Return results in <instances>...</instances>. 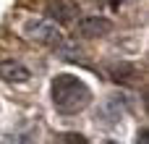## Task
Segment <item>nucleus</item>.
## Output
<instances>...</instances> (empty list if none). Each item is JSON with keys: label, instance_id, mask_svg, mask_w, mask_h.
<instances>
[{"label": "nucleus", "instance_id": "obj_1", "mask_svg": "<svg viewBox=\"0 0 149 144\" xmlns=\"http://www.w3.org/2000/svg\"><path fill=\"white\" fill-rule=\"evenodd\" d=\"M50 94L60 115H79L92 105V89L73 73H58L52 79Z\"/></svg>", "mask_w": 149, "mask_h": 144}, {"label": "nucleus", "instance_id": "obj_2", "mask_svg": "<svg viewBox=\"0 0 149 144\" xmlns=\"http://www.w3.org/2000/svg\"><path fill=\"white\" fill-rule=\"evenodd\" d=\"M24 34H26L31 42L42 45V47H60V45L65 42L63 34H60V29H58L55 24L45 21V18H31V21H26Z\"/></svg>", "mask_w": 149, "mask_h": 144}, {"label": "nucleus", "instance_id": "obj_5", "mask_svg": "<svg viewBox=\"0 0 149 144\" xmlns=\"http://www.w3.org/2000/svg\"><path fill=\"white\" fill-rule=\"evenodd\" d=\"M81 37L84 39H100L110 31V21L107 18H100V16H92V18H84L81 26H79Z\"/></svg>", "mask_w": 149, "mask_h": 144}, {"label": "nucleus", "instance_id": "obj_3", "mask_svg": "<svg viewBox=\"0 0 149 144\" xmlns=\"http://www.w3.org/2000/svg\"><path fill=\"white\" fill-rule=\"evenodd\" d=\"M45 13H47V18H55L58 24L68 26L79 18V5L73 0H47Z\"/></svg>", "mask_w": 149, "mask_h": 144}, {"label": "nucleus", "instance_id": "obj_4", "mask_svg": "<svg viewBox=\"0 0 149 144\" xmlns=\"http://www.w3.org/2000/svg\"><path fill=\"white\" fill-rule=\"evenodd\" d=\"M0 79L8 84H24L31 79V71L18 60H0Z\"/></svg>", "mask_w": 149, "mask_h": 144}]
</instances>
